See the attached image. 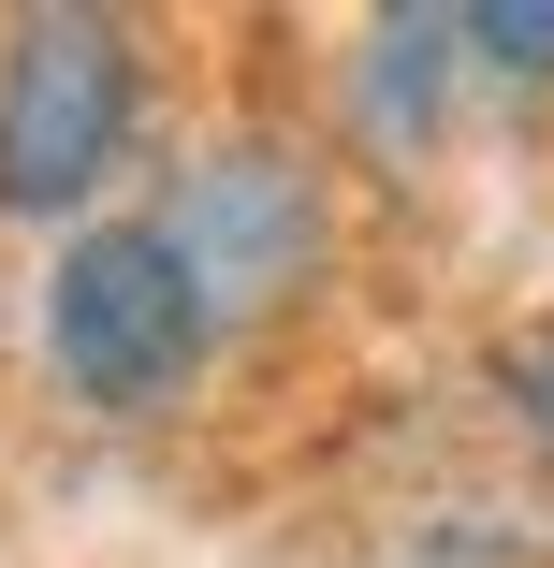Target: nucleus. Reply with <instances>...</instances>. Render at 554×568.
<instances>
[{"label":"nucleus","instance_id":"nucleus-1","mask_svg":"<svg viewBox=\"0 0 554 568\" xmlns=\"http://www.w3.org/2000/svg\"><path fill=\"white\" fill-rule=\"evenodd\" d=\"M132 118H147V59L118 16H44L0 30V204L16 219H73L102 204V175L132 161Z\"/></svg>","mask_w":554,"mask_h":568},{"label":"nucleus","instance_id":"nucleus-2","mask_svg":"<svg viewBox=\"0 0 554 568\" xmlns=\"http://www.w3.org/2000/svg\"><path fill=\"white\" fill-rule=\"evenodd\" d=\"M204 335H219V306L175 263L161 219H102V234H73L59 277H44V351H59V379L88 408H161L204 365Z\"/></svg>","mask_w":554,"mask_h":568},{"label":"nucleus","instance_id":"nucleus-3","mask_svg":"<svg viewBox=\"0 0 554 568\" xmlns=\"http://www.w3.org/2000/svg\"><path fill=\"white\" fill-rule=\"evenodd\" d=\"M161 234H175V263L204 277L219 321H234V306H278L321 263V175L292 146H204L175 175V204H161Z\"/></svg>","mask_w":554,"mask_h":568},{"label":"nucleus","instance_id":"nucleus-4","mask_svg":"<svg viewBox=\"0 0 554 568\" xmlns=\"http://www.w3.org/2000/svg\"><path fill=\"white\" fill-rule=\"evenodd\" d=\"M453 73H467V16H380V30H365V118L423 132Z\"/></svg>","mask_w":554,"mask_h":568},{"label":"nucleus","instance_id":"nucleus-5","mask_svg":"<svg viewBox=\"0 0 554 568\" xmlns=\"http://www.w3.org/2000/svg\"><path fill=\"white\" fill-rule=\"evenodd\" d=\"M467 73L540 88V73H554V0H482V16H467Z\"/></svg>","mask_w":554,"mask_h":568},{"label":"nucleus","instance_id":"nucleus-6","mask_svg":"<svg viewBox=\"0 0 554 568\" xmlns=\"http://www.w3.org/2000/svg\"><path fill=\"white\" fill-rule=\"evenodd\" d=\"M511 408H525V437L554 452V321H540V335H511Z\"/></svg>","mask_w":554,"mask_h":568}]
</instances>
